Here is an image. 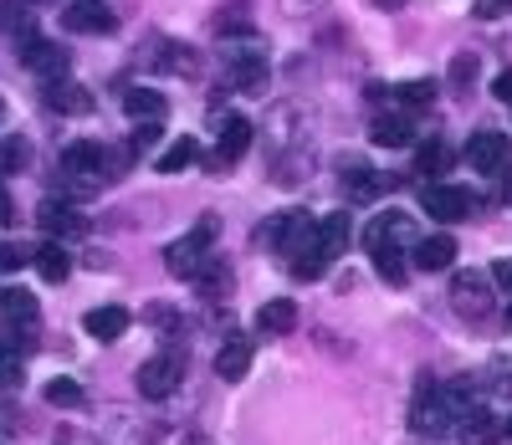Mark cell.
<instances>
[{"label":"cell","mask_w":512,"mask_h":445,"mask_svg":"<svg viewBox=\"0 0 512 445\" xmlns=\"http://www.w3.org/2000/svg\"><path fill=\"white\" fill-rule=\"evenodd\" d=\"M216 236H221V220H216V215H205L190 236H180V241H169V246H164V266H169L175 277H190V282H195V272H200L210 256H216V251H210V246H216Z\"/></svg>","instance_id":"cell-1"},{"label":"cell","mask_w":512,"mask_h":445,"mask_svg":"<svg viewBox=\"0 0 512 445\" xmlns=\"http://www.w3.org/2000/svg\"><path fill=\"white\" fill-rule=\"evenodd\" d=\"M451 307H456V318L466 323H487L497 313V287L487 272H477V266H466V272L451 277Z\"/></svg>","instance_id":"cell-2"},{"label":"cell","mask_w":512,"mask_h":445,"mask_svg":"<svg viewBox=\"0 0 512 445\" xmlns=\"http://www.w3.org/2000/svg\"><path fill=\"white\" fill-rule=\"evenodd\" d=\"M62 180L82 195V190H98L108 185V149L98 139H77L62 149Z\"/></svg>","instance_id":"cell-3"},{"label":"cell","mask_w":512,"mask_h":445,"mask_svg":"<svg viewBox=\"0 0 512 445\" xmlns=\"http://www.w3.org/2000/svg\"><path fill=\"white\" fill-rule=\"evenodd\" d=\"M415 236H420V226H415V220H410L405 210H384V215H374L369 226H364V251H369V256H374V251L410 256Z\"/></svg>","instance_id":"cell-4"},{"label":"cell","mask_w":512,"mask_h":445,"mask_svg":"<svg viewBox=\"0 0 512 445\" xmlns=\"http://www.w3.org/2000/svg\"><path fill=\"white\" fill-rule=\"evenodd\" d=\"M251 118H241V113H226L221 123H216V154H210V174H226V169H236V159L251 149Z\"/></svg>","instance_id":"cell-5"},{"label":"cell","mask_w":512,"mask_h":445,"mask_svg":"<svg viewBox=\"0 0 512 445\" xmlns=\"http://www.w3.org/2000/svg\"><path fill=\"white\" fill-rule=\"evenodd\" d=\"M420 205H425V215H436L441 226H456V220H466V215L477 210V195L466 190V185H436L431 180V185L420 190Z\"/></svg>","instance_id":"cell-6"},{"label":"cell","mask_w":512,"mask_h":445,"mask_svg":"<svg viewBox=\"0 0 512 445\" xmlns=\"http://www.w3.org/2000/svg\"><path fill=\"white\" fill-rule=\"evenodd\" d=\"M180 379H185V359H180V353H154V359H144L139 364V394L144 399H169V394H175L180 389Z\"/></svg>","instance_id":"cell-7"},{"label":"cell","mask_w":512,"mask_h":445,"mask_svg":"<svg viewBox=\"0 0 512 445\" xmlns=\"http://www.w3.org/2000/svg\"><path fill=\"white\" fill-rule=\"evenodd\" d=\"M113 26H118V16L108 0H67L62 6V31H72V36H108Z\"/></svg>","instance_id":"cell-8"},{"label":"cell","mask_w":512,"mask_h":445,"mask_svg":"<svg viewBox=\"0 0 512 445\" xmlns=\"http://www.w3.org/2000/svg\"><path fill=\"white\" fill-rule=\"evenodd\" d=\"M466 164H472L477 174H502L507 164H512V144H507V133H497V128H482V133H472L466 139Z\"/></svg>","instance_id":"cell-9"},{"label":"cell","mask_w":512,"mask_h":445,"mask_svg":"<svg viewBox=\"0 0 512 445\" xmlns=\"http://www.w3.org/2000/svg\"><path fill=\"white\" fill-rule=\"evenodd\" d=\"M21 62L52 82V77H67V62H72V57H67V47H57V41H47V36L31 31V36H21Z\"/></svg>","instance_id":"cell-10"},{"label":"cell","mask_w":512,"mask_h":445,"mask_svg":"<svg viewBox=\"0 0 512 445\" xmlns=\"http://www.w3.org/2000/svg\"><path fill=\"white\" fill-rule=\"evenodd\" d=\"M36 226L47 231V236H82V231H88V215H82L72 200L52 195V200L36 205Z\"/></svg>","instance_id":"cell-11"},{"label":"cell","mask_w":512,"mask_h":445,"mask_svg":"<svg viewBox=\"0 0 512 445\" xmlns=\"http://www.w3.org/2000/svg\"><path fill=\"white\" fill-rule=\"evenodd\" d=\"M446 425H451V415H446V405H441L436 384L420 379V394H415V405H410V430H415V435H441Z\"/></svg>","instance_id":"cell-12"},{"label":"cell","mask_w":512,"mask_h":445,"mask_svg":"<svg viewBox=\"0 0 512 445\" xmlns=\"http://www.w3.org/2000/svg\"><path fill=\"white\" fill-rule=\"evenodd\" d=\"M410 266H415V272H451V266H456V241L446 231L441 236H415Z\"/></svg>","instance_id":"cell-13"},{"label":"cell","mask_w":512,"mask_h":445,"mask_svg":"<svg viewBox=\"0 0 512 445\" xmlns=\"http://www.w3.org/2000/svg\"><path fill=\"white\" fill-rule=\"evenodd\" d=\"M47 108H57L67 118H82V113H93V93L72 77H52L47 82Z\"/></svg>","instance_id":"cell-14"},{"label":"cell","mask_w":512,"mask_h":445,"mask_svg":"<svg viewBox=\"0 0 512 445\" xmlns=\"http://www.w3.org/2000/svg\"><path fill=\"white\" fill-rule=\"evenodd\" d=\"M123 113L134 123H164L169 118V98L159 87H123Z\"/></svg>","instance_id":"cell-15"},{"label":"cell","mask_w":512,"mask_h":445,"mask_svg":"<svg viewBox=\"0 0 512 445\" xmlns=\"http://www.w3.org/2000/svg\"><path fill=\"white\" fill-rule=\"evenodd\" d=\"M128 323H134V313H128V307H118V302H108V307H93V313L82 318V328H88L98 343H118V338L128 333Z\"/></svg>","instance_id":"cell-16"},{"label":"cell","mask_w":512,"mask_h":445,"mask_svg":"<svg viewBox=\"0 0 512 445\" xmlns=\"http://www.w3.org/2000/svg\"><path fill=\"white\" fill-rule=\"evenodd\" d=\"M369 139H374L379 149H410V144H415V123H410L405 113H379V118L369 123Z\"/></svg>","instance_id":"cell-17"},{"label":"cell","mask_w":512,"mask_h":445,"mask_svg":"<svg viewBox=\"0 0 512 445\" xmlns=\"http://www.w3.org/2000/svg\"><path fill=\"white\" fill-rule=\"evenodd\" d=\"M0 313L11 318V328H36L41 323V302L26 287H0Z\"/></svg>","instance_id":"cell-18"},{"label":"cell","mask_w":512,"mask_h":445,"mask_svg":"<svg viewBox=\"0 0 512 445\" xmlns=\"http://www.w3.org/2000/svg\"><path fill=\"white\" fill-rule=\"evenodd\" d=\"M256 328L272 333V338H287V333L297 328V302H292V297H272V302H262V307H256Z\"/></svg>","instance_id":"cell-19"},{"label":"cell","mask_w":512,"mask_h":445,"mask_svg":"<svg viewBox=\"0 0 512 445\" xmlns=\"http://www.w3.org/2000/svg\"><path fill=\"white\" fill-rule=\"evenodd\" d=\"M349 236H354V226H349L344 210H333V215L318 220V251H323L328 261H338V256L349 251Z\"/></svg>","instance_id":"cell-20"},{"label":"cell","mask_w":512,"mask_h":445,"mask_svg":"<svg viewBox=\"0 0 512 445\" xmlns=\"http://www.w3.org/2000/svg\"><path fill=\"white\" fill-rule=\"evenodd\" d=\"M246 369H251V343H246V338H226V343L216 348V374H221L226 384H241Z\"/></svg>","instance_id":"cell-21"},{"label":"cell","mask_w":512,"mask_h":445,"mask_svg":"<svg viewBox=\"0 0 512 445\" xmlns=\"http://www.w3.org/2000/svg\"><path fill=\"white\" fill-rule=\"evenodd\" d=\"M451 144L446 139H431V144H420L415 149V174H420V180H441V174L451 169Z\"/></svg>","instance_id":"cell-22"},{"label":"cell","mask_w":512,"mask_h":445,"mask_svg":"<svg viewBox=\"0 0 512 445\" xmlns=\"http://www.w3.org/2000/svg\"><path fill=\"white\" fill-rule=\"evenodd\" d=\"M195 282H200V297L205 302H221V297H231V266L226 261H216V256H210L205 266H200V272H195Z\"/></svg>","instance_id":"cell-23"},{"label":"cell","mask_w":512,"mask_h":445,"mask_svg":"<svg viewBox=\"0 0 512 445\" xmlns=\"http://www.w3.org/2000/svg\"><path fill=\"white\" fill-rule=\"evenodd\" d=\"M31 266L41 272V282H52V287L72 277V256H67L62 246H36V251H31Z\"/></svg>","instance_id":"cell-24"},{"label":"cell","mask_w":512,"mask_h":445,"mask_svg":"<svg viewBox=\"0 0 512 445\" xmlns=\"http://www.w3.org/2000/svg\"><path fill=\"white\" fill-rule=\"evenodd\" d=\"M497 435H502V420L492 410H482V405L461 420V445H492Z\"/></svg>","instance_id":"cell-25"},{"label":"cell","mask_w":512,"mask_h":445,"mask_svg":"<svg viewBox=\"0 0 512 445\" xmlns=\"http://www.w3.org/2000/svg\"><path fill=\"white\" fill-rule=\"evenodd\" d=\"M400 180L395 174H379V169H359L354 180H349V195L359 200V205H369V200H379V195H390Z\"/></svg>","instance_id":"cell-26"},{"label":"cell","mask_w":512,"mask_h":445,"mask_svg":"<svg viewBox=\"0 0 512 445\" xmlns=\"http://www.w3.org/2000/svg\"><path fill=\"white\" fill-rule=\"evenodd\" d=\"M477 72H482V57H477V52H456V57H451V72H446L451 93H456V98H466V93L477 87Z\"/></svg>","instance_id":"cell-27"},{"label":"cell","mask_w":512,"mask_h":445,"mask_svg":"<svg viewBox=\"0 0 512 445\" xmlns=\"http://www.w3.org/2000/svg\"><path fill=\"white\" fill-rule=\"evenodd\" d=\"M159 67L175 72V77H200V57L190 47H180V41H164L159 47Z\"/></svg>","instance_id":"cell-28"},{"label":"cell","mask_w":512,"mask_h":445,"mask_svg":"<svg viewBox=\"0 0 512 445\" xmlns=\"http://www.w3.org/2000/svg\"><path fill=\"white\" fill-rule=\"evenodd\" d=\"M195 159H200V144H195V139H175V144H169V149L159 154V164H154V169H159V174H185Z\"/></svg>","instance_id":"cell-29"},{"label":"cell","mask_w":512,"mask_h":445,"mask_svg":"<svg viewBox=\"0 0 512 445\" xmlns=\"http://www.w3.org/2000/svg\"><path fill=\"white\" fill-rule=\"evenodd\" d=\"M231 87H236V93H262V87H267V57L231 62Z\"/></svg>","instance_id":"cell-30"},{"label":"cell","mask_w":512,"mask_h":445,"mask_svg":"<svg viewBox=\"0 0 512 445\" xmlns=\"http://www.w3.org/2000/svg\"><path fill=\"white\" fill-rule=\"evenodd\" d=\"M31 164V144L21 139V133H6V139H0V180H6V174H21Z\"/></svg>","instance_id":"cell-31"},{"label":"cell","mask_w":512,"mask_h":445,"mask_svg":"<svg viewBox=\"0 0 512 445\" xmlns=\"http://www.w3.org/2000/svg\"><path fill=\"white\" fill-rule=\"evenodd\" d=\"M477 389H487L492 399H512V359H492L477 379Z\"/></svg>","instance_id":"cell-32"},{"label":"cell","mask_w":512,"mask_h":445,"mask_svg":"<svg viewBox=\"0 0 512 445\" xmlns=\"http://www.w3.org/2000/svg\"><path fill=\"white\" fill-rule=\"evenodd\" d=\"M369 261H374V272H379L384 282H390V287H405V282H410V256H395V251H374Z\"/></svg>","instance_id":"cell-33"},{"label":"cell","mask_w":512,"mask_h":445,"mask_svg":"<svg viewBox=\"0 0 512 445\" xmlns=\"http://www.w3.org/2000/svg\"><path fill=\"white\" fill-rule=\"evenodd\" d=\"M282 241H287V215H267L262 226L251 231V246L256 251H282Z\"/></svg>","instance_id":"cell-34"},{"label":"cell","mask_w":512,"mask_h":445,"mask_svg":"<svg viewBox=\"0 0 512 445\" xmlns=\"http://www.w3.org/2000/svg\"><path fill=\"white\" fill-rule=\"evenodd\" d=\"M395 93H400L405 108H431V103H436V82H431V77H410V82L395 87Z\"/></svg>","instance_id":"cell-35"},{"label":"cell","mask_w":512,"mask_h":445,"mask_svg":"<svg viewBox=\"0 0 512 445\" xmlns=\"http://www.w3.org/2000/svg\"><path fill=\"white\" fill-rule=\"evenodd\" d=\"M41 394H47V405H62V410H82V399H88L77 379H52Z\"/></svg>","instance_id":"cell-36"},{"label":"cell","mask_w":512,"mask_h":445,"mask_svg":"<svg viewBox=\"0 0 512 445\" xmlns=\"http://www.w3.org/2000/svg\"><path fill=\"white\" fill-rule=\"evenodd\" d=\"M221 52L231 57V62H256V57H267V47H262V41H256V36H221Z\"/></svg>","instance_id":"cell-37"},{"label":"cell","mask_w":512,"mask_h":445,"mask_svg":"<svg viewBox=\"0 0 512 445\" xmlns=\"http://www.w3.org/2000/svg\"><path fill=\"white\" fill-rule=\"evenodd\" d=\"M144 318L159 328V333H180L185 328V318L175 313V307H164V302H154V307H144Z\"/></svg>","instance_id":"cell-38"},{"label":"cell","mask_w":512,"mask_h":445,"mask_svg":"<svg viewBox=\"0 0 512 445\" xmlns=\"http://www.w3.org/2000/svg\"><path fill=\"white\" fill-rule=\"evenodd\" d=\"M21 379H26L21 359L16 353H0V389H21Z\"/></svg>","instance_id":"cell-39"},{"label":"cell","mask_w":512,"mask_h":445,"mask_svg":"<svg viewBox=\"0 0 512 445\" xmlns=\"http://www.w3.org/2000/svg\"><path fill=\"white\" fill-rule=\"evenodd\" d=\"M328 6V0H282V16H292V21H303V16H318Z\"/></svg>","instance_id":"cell-40"},{"label":"cell","mask_w":512,"mask_h":445,"mask_svg":"<svg viewBox=\"0 0 512 445\" xmlns=\"http://www.w3.org/2000/svg\"><path fill=\"white\" fill-rule=\"evenodd\" d=\"M26 261H31L26 246H0V272H21Z\"/></svg>","instance_id":"cell-41"},{"label":"cell","mask_w":512,"mask_h":445,"mask_svg":"<svg viewBox=\"0 0 512 445\" xmlns=\"http://www.w3.org/2000/svg\"><path fill=\"white\" fill-rule=\"evenodd\" d=\"M472 11H477V21H502L512 11V0H477Z\"/></svg>","instance_id":"cell-42"},{"label":"cell","mask_w":512,"mask_h":445,"mask_svg":"<svg viewBox=\"0 0 512 445\" xmlns=\"http://www.w3.org/2000/svg\"><path fill=\"white\" fill-rule=\"evenodd\" d=\"M492 98L512 108V67H502V72H497V82H492Z\"/></svg>","instance_id":"cell-43"},{"label":"cell","mask_w":512,"mask_h":445,"mask_svg":"<svg viewBox=\"0 0 512 445\" xmlns=\"http://www.w3.org/2000/svg\"><path fill=\"white\" fill-rule=\"evenodd\" d=\"M159 128H164V123H139V128H134V144H128V149H149V144L159 139Z\"/></svg>","instance_id":"cell-44"},{"label":"cell","mask_w":512,"mask_h":445,"mask_svg":"<svg viewBox=\"0 0 512 445\" xmlns=\"http://www.w3.org/2000/svg\"><path fill=\"white\" fill-rule=\"evenodd\" d=\"M487 277H492L497 287H512V261H497V266H492V272H487Z\"/></svg>","instance_id":"cell-45"},{"label":"cell","mask_w":512,"mask_h":445,"mask_svg":"<svg viewBox=\"0 0 512 445\" xmlns=\"http://www.w3.org/2000/svg\"><path fill=\"white\" fill-rule=\"evenodd\" d=\"M369 6H374V11H384V16H400V11L410 6V0H369Z\"/></svg>","instance_id":"cell-46"},{"label":"cell","mask_w":512,"mask_h":445,"mask_svg":"<svg viewBox=\"0 0 512 445\" xmlns=\"http://www.w3.org/2000/svg\"><path fill=\"white\" fill-rule=\"evenodd\" d=\"M11 215H16V210H11V195L0 190V226H11Z\"/></svg>","instance_id":"cell-47"},{"label":"cell","mask_w":512,"mask_h":445,"mask_svg":"<svg viewBox=\"0 0 512 445\" xmlns=\"http://www.w3.org/2000/svg\"><path fill=\"white\" fill-rule=\"evenodd\" d=\"M502 174H507V200H512V164H507V169H502Z\"/></svg>","instance_id":"cell-48"},{"label":"cell","mask_w":512,"mask_h":445,"mask_svg":"<svg viewBox=\"0 0 512 445\" xmlns=\"http://www.w3.org/2000/svg\"><path fill=\"white\" fill-rule=\"evenodd\" d=\"M21 6H52V0H21Z\"/></svg>","instance_id":"cell-49"},{"label":"cell","mask_w":512,"mask_h":445,"mask_svg":"<svg viewBox=\"0 0 512 445\" xmlns=\"http://www.w3.org/2000/svg\"><path fill=\"white\" fill-rule=\"evenodd\" d=\"M502 430H507V435H512V415H507V425H502Z\"/></svg>","instance_id":"cell-50"},{"label":"cell","mask_w":512,"mask_h":445,"mask_svg":"<svg viewBox=\"0 0 512 445\" xmlns=\"http://www.w3.org/2000/svg\"><path fill=\"white\" fill-rule=\"evenodd\" d=\"M507 328H512V307H507Z\"/></svg>","instance_id":"cell-51"},{"label":"cell","mask_w":512,"mask_h":445,"mask_svg":"<svg viewBox=\"0 0 512 445\" xmlns=\"http://www.w3.org/2000/svg\"><path fill=\"white\" fill-rule=\"evenodd\" d=\"M0 118H6V103H0Z\"/></svg>","instance_id":"cell-52"}]
</instances>
